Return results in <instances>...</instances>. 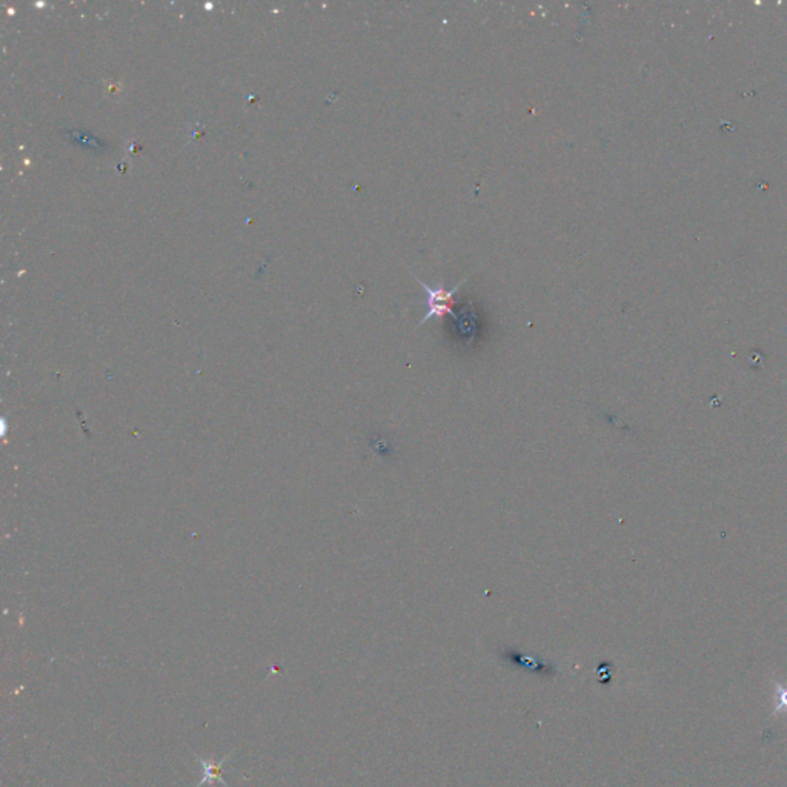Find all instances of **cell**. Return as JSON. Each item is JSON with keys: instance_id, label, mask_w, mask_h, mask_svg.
Wrapping results in <instances>:
<instances>
[{"instance_id": "cell-2", "label": "cell", "mask_w": 787, "mask_h": 787, "mask_svg": "<svg viewBox=\"0 0 787 787\" xmlns=\"http://www.w3.org/2000/svg\"><path fill=\"white\" fill-rule=\"evenodd\" d=\"M503 658L507 661V663H512L514 666L523 667V669H526L529 672H534V673H539V675H548V677H554L555 675V667L552 664H548L546 661L539 660L535 657L526 655V653L520 652V651L506 649L503 652Z\"/></svg>"}, {"instance_id": "cell-1", "label": "cell", "mask_w": 787, "mask_h": 787, "mask_svg": "<svg viewBox=\"0 0 787 787\" xmlns=\"http://www.w3.org/2000/svg\"><path fill=\"white\" fill-rule=\"evenodd\" d=\"M419 283H420V287H422L424 291H426V294H428V300H426V303H428V314L423 317V320L420 322V326L424 325L426 322H429V320L433 318V317L442 318V317H444V316H451V317L454 318L455 322H457L458 316L455 314L454 309H452V308H454V303H455V302H454V294L458 291V288L462 287L463 282L457 283L455 287L452 288V289H446V288H442V287L437 288V289H431V288L428 287V284H424L423 282L419 280Z\"/></svg>"}, {"instance_id": "cell-3", "label": "cell", "mask_w": 787, "mask_h": 787, "mask_svg": "<svg viewBox=\"0 0 787 787\" xmlns=\"http://www.w3.org/2000/svg\"><path fill=\"white\" fill-rule=\"evenodd\" d=\"M192 755L196 757V760H199V761L201 763V766H203V770H205L203 778H201V781H200L199 784H196V787H201L203 784L214 786L215 779H217V781H220L221 784H224V787H229V784L225 781V778H224V774H225L224 766H225L228 758L231 757V754L225 755L224 758H221L220 761H214L212 758H210V760H203V758H201L200 755H197L194 750H192Z\"/></svg>"}]
</instances>
